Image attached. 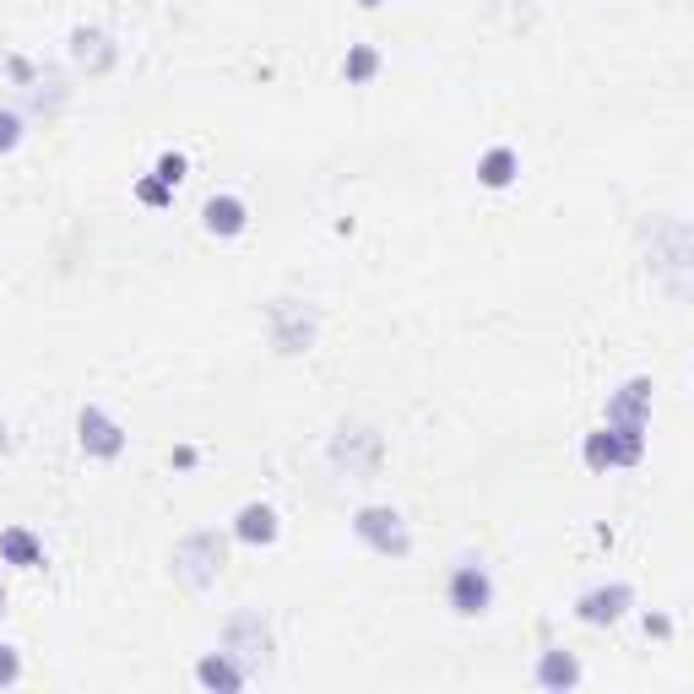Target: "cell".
I'll return each instance as SVG.
<instances>
[{"label": "cell", "instance_id": "6da1fadb", "mask_svg": "<svg viewBox=\"0 0 694 694\" xmlns=\"http://www.w3.org/2000/svg\"><path fill=\"white\" fill-rule=\"evenodd\" d=\"M353 532H359L375 554H385V559H407V554H413V532H407V521H402L396 510H385V505L359 510V515H353Z\"/></svg>", "mask_w": 694, "mask_h": 694}, {"label": "cell", "instance_id": "7a4b0ae2", "mask_svg": "<svg viewBox=\"0 0 694 694\" xmlns=\"http://www.w3.org/2000/svg\"><path fill=\"white\" fill-rule=\"evenodd\" d=\"M76 440L87 456H98V461H115L120 450H126V429L104 413V407H82L76 413Z\"/></svg>", "mask_w": 694, "mask_h": 694}, {"label": "cell", "instance_id": "3957f363", "mask_svg": "<svg viewBox=\"0 0 694 694\" xmlns=\"http://www.w3.org/2000/svg\"><path fill=\"white\" fill-rule=\"evenodd\" d=\"M445 597H450V608H456L461 619H478V613H489V602H494V580H489L483 565H461L450 575Z\"/></svg>", "mask_w": 694, "mask_h": 694}, {"label": "cell", "instance_id": "277c9868", "mask_svg": "<svg viewBox=\"0 0 694 694\" xmlns=\"http://www.w3.org/2000/svg\"><path fill=\"white\" fill-rule=\"evenodd\" d=\"M634 591L630 586H597V591H586L580 602H575V619L580 624H619L624 613H630Z\"/></svg>", "mask_w": 694, "mask_h": 694}, {"label": "cell", "instance_id": "5b68a950", "mask_svg": "<svg viewBox=\"0 0 694 694\" xmlns=\"http://www.w3.org/2000/svg\"><path fill=\"white\" fill-rule=\"evenodd\" d=\"M201 217H206V234H217V239H239L250 228V206L239 195H212L201 206Z\"/></svg>", "mask_w": 694, "mask_h": 694}, {"label": "cell", "instance_id": "8992f818", "mask_svg": "<svg viewBox=\"0 0 694 694\" xmlns=\"http://www.w3.org/2000/svg\"><path fill=\"white\" fill-rule=\"evenodd\" d=\"M277 532H282V526H277V510L271 505H245L239 515H234V537L250 543V548H271Z\"/></svg>", "mask_w": 694, "mask_h": 694}, {"label": "cell", "instance_id": "52a82bcc", "mask_svg": "<svg viewBox=\"0 0 694 694\" xmlns=\"http://www.w3.org/2000/svg\"><path fill=\"white\" fill-rule=\"evenodd\" d=\"M0 559L17 569H39L44 565V543H39L28 526H6V532H0Z\"/></svg>", "mask_w": 694, "mask_h": 694}, {"label": "cell", "instance_id": "ba28073f", "mask_svg": "<svg viewBox=\"0 0 694 694\" xmlns=\"http://www.w3.org/2000/svg\"><path fill=\"white\" fill-rule=\"evenodd\" d=\"M195 684H201V690H245V673H239V668H234V656H228V651H217V656H201V662H195Z\"/></svg>", "mask_w": 694, "mask_h": 694}, {"label": "cell", "instance_id": "9c48e42d", "mask_svg": "<svg viewBox=\"0 0 694 694\" xmlns=\"http://www.w3.org/2000/svg\"><path fill=\"white\" fill-rule=\"evenodd\" d=\"M515 174H521V158H515L510 147H489V152L478 158V185L510 190V185H515Z\"/></svg>", "mask_w": 694, "mask_h": 694}, {"label": "cell", "instance_id": "30bf717a", "mask_svg": "<svg viewBox=\"0 0 694 694\" xmlns=\"http://www.w3.org/2000/svg\"><path fill=\"white\" fill-rule=\"evenodd\" d=\"M580 684V662L569 651H543L537 656V690H575Z\"/></svg>", "mask_w": 694, "mask_h": 694}, {"label": "cell", "instance_id": "8fae6325", "mask_svg": "<svg viewBox=\"0 0 694 694\" xmlns=\"http://www.w3.org/2000/svg\"><path fill=\"white\" fill-rule=\"evenodd\" d=\"M645 402H651V385H645V380H630V385L613 396L608 424H645Z\"/></svg>", "mask_w": 694, "mask_h": 694}, {"label": "cell", "instance_id": "7c38bea8", "mask_svg": "<svg viewBox=\"0 0 694 694\" xmlns=\"http://www.w3.org/2000/svg\"><path fill=\"white\" fill-rule=\"evenodd\" d=\"M342 76H348L353 87L375 82V76H380V50H375V44H353V50H348V61H342Z\"/></svg>", "mask_w": 694, "mask_h": 694}, {"label": "cell", "instance_id": "4fadbf2b", "mask_svg": "<svg viewBox=\"0 0 694 694\" xmlns=\"http://www.w3.org/2000/svg\"><path fill=\"white\" fill-rule=\"evenodd\" d=\"M586 467H591V472H608V467H619V440H613V429H597V435H586Z\"/></svg>", "mask_w": 694, "mask_h": 694}, {"label": "cell", "instance_id": "5bb4252c", "mask_svg": "<svg viewBox=\"0 0 694 694\" xmlns=\"http://www.w3.org/2000/svg\"><path fill=\"white\" fill-rule=\"evenodd\" d=\"M136 201H141V206H169V201H174V185H163L158 174H147V180L136 185Z\"/></svg>", "mask_w": 694, "mask_h": 694}, {"label": "cell", "instance_id": "9a60e30c", "mask_svg": "<svg viewBox=\"0 0 694 694\" xmlns=\"http://www.w3.org/2000/svg\"><path fill=\"white\" fill-rule=\"evenodd\" d=\"M17 141H22V115L0 109V152H17Z\"/></svg>", "mask_w": 694, "mask_h": 694}, {"label": "cell", "instance_id": "2e32d148", "mask_svg": "<svg viewBox=\"0 0 694 694\" xmlns=\"http://www.w3.org/2000/svg\"><path fill=\"white\" fill-rule=\"evenodd\" d=\"M185 158H180V152H163V158H158V169H152V174H158V180H163V185H180V180H185Z\"/></svg>", "mask_w": 694, "mask_h": 694}, {"label": "cell", "instance_id": "e0dca14e", "mask_svg": "<svg viewBox=\"0 0 694 694\" xmlns=\"http://www.w3.org/2000/svg\"><path fill=\"white\" fill-rule=\"evenodd\" d=\"M17 679H22V662H17V651H11V645H0V690H6V684H17Z\"/></svg>", "mask_w": 694, "mask_h": 694}, {"label": "cell", "instance_id": "ac0fdd59", "mask_svg": "<svg viewBox=\"0 0 694 694\" xmlns=\"http://www.w3.org/2000/svg\"><path fill=\"white\" fill-rule=\"evenodd\" d=\"M6 445H11V440H6V424H0V450H6Z\"/></svg>", "mask_w": 694, "mask_h": 694}, {"label": "cell", "instance_id": "d6986e66", "mask_svg": "<svg viewBox=\"0 0 694 694\" xmlns=\"http://www.w3.org/2000/svg\"><path fill=\"white\" fill-rule=\"evenodd\" d=\"M0 613H6V591H0Z\"/></svg>", "mask_w": 694, "mask_h": 694}, {"label": "cell", "instance_id": "ffe728a7", "mask_svg": "<svg viewBox=\"0 0 694 694\" xmlns=\"http://www.w3.org/2000/svg\"><path fill=\"white\" fill-rule=\"evenodd\" d=\"M359 6H380V0H359Z\"/></svg>", "mask_w": 694, "mask_h": 694}]
</instances>
